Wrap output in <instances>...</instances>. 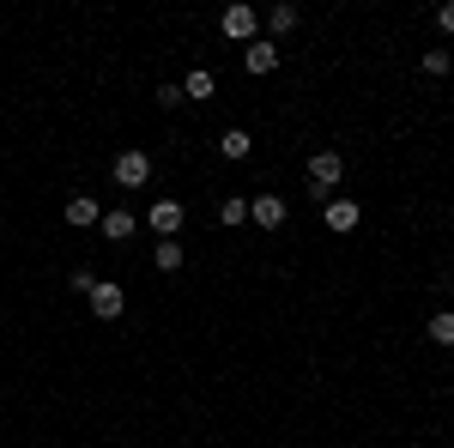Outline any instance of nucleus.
Segmentation results:
<instances>
[{"label": "nucleus", "mask_w": 454, "mask_h": 448, "mask_svg": "<svg viewBox=\"0 0 454 448\" xmlns=\"http://www.w3.org/2000/svg\"><path fill=\"white\" fill-rule=\"evenodd\" d=\"M109 176H115V188H145L152 182V152L145 145H128V152H115V164H109Z\"/></svg>", "instance_id": "nucleus-1"}, {"label": "nucleus", "mask_w": 454, "mask_h": 448, "mask_svg": "<svg viewBox=\"0 0 454 448\" xmlns=\"http://www.w3.org/2000/svg\"><path fill=\"white\" fill-rule=\"evenodd\" d=\"M218 31L231 36V43H254V36H261V12H254V6H248V0H237V6H224V12H218Z\"/></svg>", "instance_id": "nucleus-2"}, {"label": "nucleus", "mask_w": 454, "mask_h": 448, "mask_svg": "<svg viewBox=\"0 0 454 448\" xmlns=\"http://www.w3.org/2000/svg\"><path fill=\"white\" fill-rule=\"evenodd\" d=\"M340 176H346V158H340V152H315V158H309V194H321V200H333Z\"/></svg>", "instance_id": "nucleus-3"}, {"label": "nucleus", "mask_w": 454, "mask_h": 448, "mask_svg": "<svg viewBox=\"0 0 454 448\" xmlns=\"http://www.w3.org/2000/svg\"><path fill=\"white\" fill-rule=\"evenodd\" d=\"M182 218H188L182 200H152V207H145V231H152V237H176Z\"/></svg>", "instance_id": "nucleus-4"}, {"label": "nucleus", "mask_w": 454, "mask_h": 448, "mask_svg": "<svg viewBox=\"0 0 454 448\" xmlns=\"http://www.w3.org/2000/svg\"><path fill=\"white\" fill-rule=\"evenodd\" d=\"M85 303H91V315H98V321H115V315L128 310V297H121V285H115V279H98Z\"/></svg>", "instance_id": "nucleus-5"}, {"label": "nucleus", "mask_w": 454, "mask_h": 448, "mask_svg": "<svg viewBox=\"0 0 454 448\" xmlns=\"http://www.w3.org/2000/svg\"><path fill=\"white\" fill-rule=\"evenodd\" d=\"M321 218H327V231H333V237H346V231H357V218H364V207L340 194V200H321Z\"/></svg>", "instance_id": "nucleus-6"}, {"label": "nucleus", "mask_w": 454, "mask_h": 448, "mask_svg": "<svg viewBox=\"0 0 454 448\" xmlns=\"http://www.w3.org/2000/svg\"><path fill=\"white\" fill-rule=\"evenodd\" d=\"M243 67L254 73V79H267V73L279 67V43H273V36H254V43L243 49Z\"/></svg>", "instance_id": "nucleus-7"}, {"label": "nucleus", "mask_w": 454, "mask_h": 448, "mask_svg": "<svg viewBox=\"0 0 454 448\" xmlns=\"http://www.w3.org/2000/svg\"><path fill=\"white\" fill-rule=\"evenodd\" d=\"M98 231H104V242H128L134 231H140V218H134L128 207H109L104 218H98Z\"/></svg>", "instance_id": "nucleus-8"}, {"label": "nucleus", "mask_w": 454, "mask_h": 448, "mask_svg": "<svg viewBox=\"0 0 454 448\" xmlns=\"http://www.w3.org/2000/svg\"><path fill=\"white\" fill-rule=\"evenodd\" d=\"M248 218H254L261 231H279L285 224V200L279 194H254V200H248Z\"/></svg>", "instance_id": "nucleus-9"}, {"label": "nucleus", "mask_w": 454, "mask_h": 448, "mask_svg": "<svg viewBox=\"0 0 454 448\" xmlns=\"http://www.w3.org/2000/svg\"><path fill=\"white\" fill-rule=\"evenodd\" d=\"M297 19H303V12H297V6H291V0H285V6H273V12H267V19H261V25H267V36H273V43H279L285 31H297Z\"/></svg>", "instance_id": "nucleus-10"}, {"label": "nucleus", "mask_w": 454, "mask_h": 448, "mask_svg": "<svg viewBox=\"0 0 454 448\" xmlns=\"http://www.w3.org/2000/svg\"><path fill=\"white\" fill-rule=\"evenodd\" d=\"M98 218H104V207H98L91 194H73V200H67V224H79V231H85V224H98Z\"/></svg>", "instance_id": "nucleus-11"}, {"label": "nucleus", "mask_w": 454, "mask_h": 448, "mask_svg": "<svg viewBox=\"0 0 454 448\" xmlns=\"http://www.w3.org/2000/svg\"><path fill=\"white\" fill-rule=\"evenodd\" d=\"M212 91H218V79H212L207 67H194V73H188V79H182V98H194V104H207Z\"/></svg>", "instance_id": "nucleus-12"}, {"label": "nucleus", "mask_w": 454, "mask_h": 448, "mask_svg": "<svg viewBox=\"0 0 454 448\" xmlns=\"http://www.w3.org/2000/svg\"><path fill=\"white\" fill-rule=\"evenodd\" d=\"M152 261H158V273H176V267L188 261V248H182V242H176V237H164V242H158V248H152Z\"/></svg>", "instance_id": "nucleus-13"}, {"label": "nucleus", "mask_w": 454, "mask_h": 448, "mask_svg": "<svg viewBox=\"0 0 454 448\" xmlns=\"http://www.w3.org/2000/svg\"><path fill=\"white\" fill-rule=\"evenodd\" d=\"M218 152H224V158H231V164H243L248 152H254V139H248V128H231V134L218 139Z\"/></svg>", "instance_id": "nucleus-14"}, {"label": "nucleus", "mask_w": 454, "mask_h": 448, "mask_svg": "<svg viewBox=\"0 0 454 448\" xmlns=\"http://www.w3.org/2000/svg\"><path fill=\"white\" fill-rule=\"evenodd\" d=\"M243 218H248L243 194H224V200H218V224H243Z\"/></svg>", "instance_id": "nucleus-15"}, {"label": "nucleus", "mask_w": 454, "mask_h": 448, "mask_svg": "<svg viewBox=\"0 0 454 448\" xmlns=\"http://www.w3.org/2000/svg\"><path fill=\"white\" fill-rule=\"evenodd\" d=\"M430 340H436V345H454V310H436V315H430Z\"/></svg>", "instance_id": "nucleus-16"}, {"label": "nucleus", "mask_w": 454, "mask_h": 448, "mask_svg": "<svg viewBox=\"0 0 454 448\" xmlns=\"http://www.w3.org/2000/svg\"><path fill=\"white\" fill-rule=\"evenodd\" d=\"M454 61H449V49H424V73H449Z\"/></svg>", "instance_id": "nucleus-17"}, {"label": "nucleus", "mask_w": 454, "mask_h": 448, "mask_svg": "<svg viewBox=\"0 0 454 448\" xmlns=\"http://www.w3.org/2000/svg\"><path fill=\"white\" fill-rule=\"evenodd\" d=\"M176 104H188V98H182V85H158V109H176Z\"/></svg>", "instance_id": "nucleus-18"}, {"label": "nucleus", "mask_w": 454, "mask_h": 448, "mask_svg": "<svg viewBox=\"0 0 454 448\" xmlns=\"http://www.w3.org/2000/svg\"><path fill=\"white\" fill-rule=\"evenodd\" d=\"M436 31L454 36V0H442V6H436Z\"/></svg>", "instance_id": "nucleus-19"}, {"label": "nucleus", "mask_w": 454, "mask_h": 448, "mask_svg": "<svg viewBox=\"0 0 454 448\" xmlns=\"http://www.w3.org/2000/svg\"><path fill=\"white\" fill-rule=\"evenodd\" d=\"M449 291H454V285H449Z\"/></svg>", "instance_id": "nucleus-20"}]
</instances>
